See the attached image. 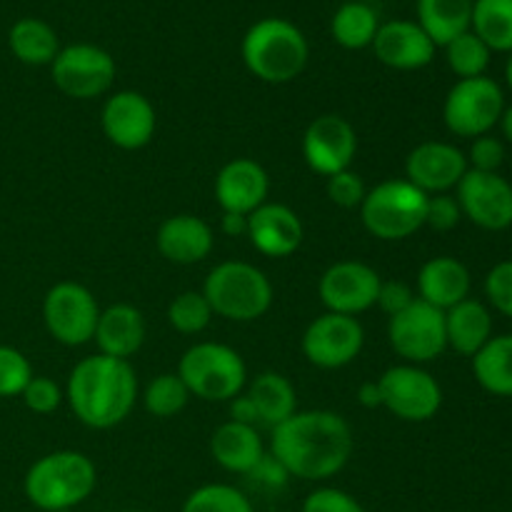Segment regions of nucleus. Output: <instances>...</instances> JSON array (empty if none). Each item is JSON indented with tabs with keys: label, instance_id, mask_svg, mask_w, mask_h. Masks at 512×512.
<instances>
[{
	"label": "nucleus",
	"instance_id": "nucleus-1",
	"mask_svg": "<svg viewBox=\"0 0 512 512\" xmlns=\"http://www.w3.org/2000/svg\"><path fill=\"white\" fill-rule=\"evenodd\" d=\"M270 433V455L290 478L323 483L335 478L353 458V430L333 410H298Z\"/></svg>",
	"mask_w": 512,
	"mask_h": 512
},
{
	"label": "nucleus",
	"instance_id": "nucleus-2",
	"mask_svg": "<svg viewBox=\"0 0 512 512\" xmlns=\"http://www.w3.org/2000/svg\"><path fill=\"white\" fill-rule=\"evenodd\" d=\"M65 400L80 423L93 430H110L133 413L138 375L130 360L90 355L70 370Z\"/></svg>",
	"mask_w": 512,
	"mask_h": 512
},
{
	"label": "nucleus",
	"instance_id": "nucleus-3",
	"mask_svg": "<svg viewBox=\"0 0 512 512\" xmlns=\"http://www.w3.org/2000/svg\"><path fill=\"white\" fill-rule=\"evenodd\" d=\"M98 470L78 450H55L28 468L23 480L25 498L43 512H68L93 495Z\"/></svg>",
	"mask_w": 512,
	"mask_h": 512
},
{
	"label": "nucleus",
	"instance_id": "nucleus-4",
	"mask_svg": "<svg viewBox=\"0 0 512 512\" xmlns=\"http://www.w3.org/2000/svg\"><path fill=\"white\" fill-rule=\"evenodd\" d=\"M243 63L258 80L283 85L298 78L308 65V40L303 30L285 18H263L245 33Z\"/></svg>",
	"mask_w": 512,
	"mask_h": 512
},
{
	"label": "nucleus",
	"instance_id": "nucleus-5",
	"mask_svg": "<svg viewBox=\"0 0 512 512\" xmlns=\"http://www.w3.org/2000/svg\"><path fill=\"white\" fill-rule=\"evenodd\" d=\"M213 315L233 323H253L273 305V283L255 265L243 260H225L205 278L203 290Z\"/></svg>",
	"mask_w": 512,
	"mask_h": 512
},
{
	"label": "nucleus",
	"instance_id": "nucleus-6",
	"mask_svg": "<svg viewBox=\"0 0 512 512\" xmlns=\"http://www.w3.org/2000/svg\"><path fill=\"white\" fill-rule=\"evenodd\" d=\"M428 198L405 178H390L368 190L360 205V220L373 238L393 243L418 233L425 225Z\"/></svg>",
	"mask_w": 512,
	"mask_h": 512
},
{
	"label": "nucleus",
	"instance_id": "nucleus-7",
	"mask_svg": "<svg viewBox=\"0 0 512 512\" xmlns=\"http://www.w3.org/2000/svg\"><path fill=\"white\" fill-rule=\"evenodd\" d=\"M178 375L190 395L205 403H230L248 383L245 360L238 350L223 343H195L185 350Z\"/></svg>",
	"mask_w": 512,
	"mask_h": 512
},
{
	"label": "nucleus",
	"instance_id": "nucleus-8",
	"mask_svg": "<svg viewBox=\"0 0 512 512\" xmlns=\"http://www.w3.org/2000/svg\"><path fill=\"white\" fill-rule=\"evenodd\" d=\"M505 110V98L493 78L458 80L450 88L443 105V120L448 130L460 138H480L488 135L500 123Z\"/></svg>",
	"mask_w": 512,
	"mask_h": 512
},
{
	"label": "nucleus",
	"instance_id": "nucleus-9",
	"mask_svg": "<svg viewBox=\"0 0 512 512\" xmlns=\"http://www.w3.org/2000/svg\"><path fill=\"white\" fill-rule=\"evenodd\" d=\"M115 58L100 45L73 43L60 48L50 63L55 88L73 100H93L108 93L115 83Z\"/></svg>",
	"mask_w": 512,
	"mask_h": 512
},
{
	"label": "nucleus",
	"instance_id": "nucleus-10",
	"mask_svg": "<svg viewBox=\"0 0 512 512\" xmlns=\"http://www.w3.org/2000/svg\"><path fill=\"white\" fill-rule=\"evenodd\" d=\"M378 388L383 408L405 423H428L443 405L440 383L420 365H393L378 378Z\"/></svg>",
	"mask_w": 512,
	"mask_h": 512
},
{
	"label": "nucleus",
	"instance_id": "nucleus-11",
	"mask_svg": "<svg viewBox=\"0 0 512 512\" xmlns=\"http://www.w3.org/2000/svg\"><path fill=\"white\" fill-rule=\"evenodd\" d=\"M100 308L95 295L85 285L75 280L55 283L45 293L43 300V320L48 333L68 348H80L90 343L98 325Z\"/></svg>",
	"mask_w": 512,
	"mask_h": 512
},
{
	"label": "nucleus",
	"instance_id": "nucleus-12",
	"mask_svg": "<svg viewBox=\"0 0 512 512\" xmlns=\"http://www.w3.org/2000/svg\"><path fill=\"white\" fill-rule=\"evenodd\" d=\"M390 348L410 365H423L440 358L448 348L445 335V310L415 298L403 313L388 323Z\"/></svg>",
	"mask_w": 512,
	"mask_h": 512
},
{
	"label": "nucleus",
	"instance_id": "nucleus-13",
	"mask_svg": "<svg viewBox=\"0 0 512 512\" xmlns=\"http://www.w3.org/2000/svg\"><path fill=\"white\" fill-rule=\"evenodd\" d=\"M365 345V330L358 318L340 313H323L305 328L303 355L310 365L323 370H340L353 363Z\"/></svg>",
	"mask_w": 512,
	"mask_h": 512
},
{
	"label": "nucleus",
	"instance_id": "nucleus-14",
	"mask_svg": "<svg viewBox=\"0 0 512 512\" xmlns=\"http://www.w3.org/2000/svg\"><path fill=\"white\" fill-rule=\"evenodd\" d=\"M380 283H383V278L368 263L338 260V263H333L320 275V303L325 305L328 313L355 318V315L365 313V310H370L378 303Z\"/></svg>",
	"mask_w": 512,
	"mask_h": 512
},
{
	"label": "nucleus",
	"instance_id": "nucleus-15",
	"mask_svg": "<svg viewBox=\"0 0 512 512\" xmlns=\"http://www.w3.org/2000/svg\"><path fill=\"white\" fill-rule=\"evenodd\" d=\"M460 210L470 223L483 230H505L512 225V185L500 173L470 170L458 183Z\"/></svg>",
	"mask_w": 512,
	"mask_h": 512
},
{
	"label": "nucleus",
	"instance_id": "nucleus-16",
	"mask_svg": "<svg viewBox=\"0 0 512 512\" xmlns=\"http://www.w3.org/2000/svg\"><path fill=\"white\" fill-rule=\"evenodd\" d=\"M358 153V135L343 115L325 113L318 115L305 128L303 158L313 173L330 178L350 168Z\"/></svg>",
	"mask_w": 512,
	"mask_h": 512
},
{
	"label": "nucleus",
	"instance_id": "nucleus-17",
	"mask_svg": "<svg viewBox=\"0 0 512 512\" xmlns=\"http://www.w3.org/2000/svg\"><path fill=\"white\" fill-rule=\"evenodd\" d=\"M100 128L105 138L120 150H140L153 140L158 115L153 103L138 90H118L100 110Z\"/></svg>",
	"mask_w": 512,
	"mask_h": 512
},
{
	"label": "nucleus",
	"instance_id": "nucleus-18",
	"mask_svg": "<svg viewBox=\"0 0 512 512\" xmlns=\"http://www.w3.org/2000/svg\"><path fill=\"white\" fill-rule=\"evenodd\" d=\"M465 173H468V158L463 150L440 140L415 145L405 160V180L425 195H443L458 188Z\"/></svg>",
	"mask_w": 512,
	"mask_h": 512
},
{
	"label": "nucleus",
	"instance_id": "nucleus-19",
	"mask_svg": "<svg viewBox=\"0 0 512 512\" xmlns=\"http://www.w3.org/2000/svg\"><path fill=\"white\" fill-rule=\"evenodd\" d=\"M270 178L253 158H233L215 175V200L223 213L250 215L268 203Z\"/></svg>",
	"mask_w": 512,
	"mask_h": 512
},
{
	"label": "nucleus",
	"instance_id": "nucleus-20",
	"mask_svg": "<svg viewBox=\"0 0 512 512\" xmlns=\"http://www.w3.org/2000/svg\"><path fill=\"white\" fill-rule=\"evenodd\" d=\"M303 238V220L288 205L263 203L248 215V240L268 258H288L303 245Z\"/></svg>",
	"mask_w": 512,
	"mask_h": 512
},
{
	"label": "nucleus",
	"instance_id": "nucleus-21",
	"mask_svg": "<svg viewBox=\"0 0 512 512\" xmlns=\"http://www.w3.org/2000/svg\"><path fill=\"white\" fill-rule=\"evenodd\" d=\"M373 53L393 70H420L435 58V43L413 20H388L375 33Z\"/></svg>",
	"mask_w": 512,
	"mask_h": 512
},
{
	"label": "nucleus",
	"instance_id": "nucleus-22",
	"mask_svg": "<svg viewBox=\"0 0 512 512\" xmlns=\"http://www.w3.org/2000/svg\"><path fill=\"white\" fill-rule=\"evenodd\" d=\"M155 245L165 260L175 265L203 263L213 253V228L203 218L190 213L170 215L155 233Z\"/></svg>",
	"mask_w": 512,
	"mask_h": 512
},
{
	"label": "nucleus",
	"instance_id": "nucleus-23",
	"mask_svg": "<svg viewBox=\"0 0 512 512\" xmlns=\"http://www.w3.org/2000/svg\"><path fill=\"white\" fill-rule=\"evenodd\" d=\"M93 340L100 355L130 360L145 343V318L135 305L115 303L100 310Z\"/></svg>",
	"mask_w": 512,
	"mask_h": 512
},
{
	"label": "nucleus",
	"instance_id": "nucleus-24",
	"mask_svg": "<svg viewBox=\"0 0 512 512\" xmlns=\"http://www.w3.org/2000/svg\"><path fill=\"white\" fill-rule=\"evenodd\" d=\"M470 295V270L450 255L430 258L418 273V298L450 310Z\"/></svg>",
	"mask_w": 512,
	"mask_h": 512
},
{
	"label": "nucleus",
	"instance_id": "nucleus-25",
	"mask_svg": "<svg viewBox=\"0 0 512 512\" xmlns=\"http://www.w3.org/2000/svg\"><path fill=\"white\" fill-rule=\"evenodd\" d=\"M210 455L228 473L248 475L263 460L265 445L253 425L228 420L210 438Z\"/></svg>",
	"mask_w": 512,
	"mask_h": 512
},
{
	"label": "nucleus",
	"instance_id": "nucleus-26",
	"mask_svg": "<svg viewBox=\"0 0 512 512\" xmlns=\"http://www.w3.org/2000/svg\"><path fill=\"white\" fill-rule=\"evenodd\" d=\"M445 335L448 348L473 358L493 338V318L480 300L465 298L463 303L445 310Z\"/></svg>",
	"mask_w": 512,
	"mask_h": 512
},
{
	"label": "nucleus",
	"instance_id": "nucleus-27",
	"mask_svg": "<svg viewBox=\"0 0 512 512\" xmlns=\"http://www.w3.org/2000/svg\"><path fill=\"white\" fill-rule=\"evenodd\" d=\"M475 0H418V25L428 33L435 48L468 33Z\"/></svg>",
	"mask_w": 512,
	"mask_h": 512
},
{
	"label": "nucleus",
	"instance_id": "nucleus-28",
	"mask_svg": "<svg viewBox=\"0 0 512 512\" xmlns=\"http://www.w3.org/2000/svg\"><path fill=\"white\" fill-rule=\"evenodd\" d=\"M248 398L253 400L255 410H258V420L263 425H268L270 430L275 425L285 423L290 415L298 413V395H295L293 383H290L285 375L273 373H260L253 380L248 390Z\"/></svg>",
	"mask_w": 512,
	"mask_h": 512
},
{
	"label": "nucleus",
	"instance_id": "nucleus-29",
	"mask_svg": "<svg viewBox=\"0 0 512 512\" xmlns=\"http://www.w3.org/2000/svg\"><path fill=\"white\" fill-rule=\"evenodd\" d=\"M473 375L488 393L512 398V335L490 338L473 355Z\"/></svg>",
	"mask_w": 512,
	"mask_h": 512
},
{
	"label": "nucleus",
	"instance_id": "nucleus-30",
	"mask_svg": "<svg viewBox=\"0 0 512 512\" xmlns=\"http://www.w3.org/2000/svg\"><path fill=\"white\" fill-rule=\"evenodd\" d=\"M8 48L20 63L50 65L60 53L58 33L40 18H20L8 33Z\"/></svg>",
	"mask_w": 512,
	"mask_h": 512
},
{
	"label": "nucleus",
	"instance_id": "nucleus-31",
	"mask_svg": "<svg viewBox=\"0 0 512 512\" xmlns=\"http://www.w3.org/2000/svg\"><path fill=\"white\" fill-rule=\"evenodd\" d=\"M378 28V13L368 3H360V0L343 3L335 10L333 20H330L333 40L345 50H363L368 45H373Z\"/></svg>",
	"mask_w": 512,
	"mask_h": 512
},
{
	"label": "nucleus",
	"instance_id": "nucleus-32",
	"mask_svg": "<svg viewBox=\"0 0 512 512\" xmlns=\"http://www.w3.org/2000/svg\"><path fill=\"white\" fill-rule=\"evenodd\" d=\"M470 30L490 53H512V0H475Z\"/></svg>",
	"mask_w": 512,
	"mask_h": 512
},
{
	"label": "nucleus",
	"instance_id": "nucleus-33",
	"mask_svg": "<svg viewBox=\"0 0 512 512\" xmlns=\"http://www.w3.org/2000/svg\"><path fill=\"white\" fill-rule=\"evenodd\" d=\"M193 398L178 373H163L148 383L143 393V405L153 418H175L183 413L188 400Z\"/></svg>",
	"mask_w": 512,
	"mask_h": 512
},
{
	"label": "nucleus",
	"instance_id": "nucleus-34",
	"mask_svg": "<svg viewBox=\"0 0 512 512\" xmlns=\"http://www.w3.org/2000/svg\"><path fill=\"white\" fill-rule=\"evenodd\" d=\"M180 512H255L243 490L225 483L200 485L185 498Z\"/></svg>",
	"mask_w": 512,
	"mask_h": 512
},
{
	"label": "nucleus",
	"instance_id": "nucleus-35",
	"mask_svg": "<svg viewBox=\"0 0 512 512\" xmlns=\"http://www.w3.org/2000/svg\"><path fill=\"white\" fill-rule=\"evenodd\" d=\"M445 55H448L450 70H453L460 80H468L485 75V70H488L490 65V55L493 53H490L488 45H485L473 30H468V33L458 35V38L450 40V43L445 45Z\"/></svg>",
	"mask_w": 512,
	"mask_h": 512
},
{
	"label": "nucleus",
	"instance_id": "nucleus-36",
	"mask_svg": "<svg viewBox=\"0 0 512 512\" xmlns=\"http://www.w3.org/2000/svg\"><path fill=\"white\" fill-rule=\"evenodd\" d=\"M213 320V308L208 305L203 293L195 290H185V293L175 295L168 305V323L170 328L178 330L183 335H198Z\"/></svg>",
	"mask_w": 512,
	"mask_h": 512
},
{
	"label": "nucleus",
	"instance_id": "nucleus-37",
	"mask_svg": "<svg viewBox=\"0 0 512 512\" xmlns=\"http://www.w3.org/2000/svg\"><path fill=\"white\" fill-rule=\"evenodd\" d=\"M33 378L30 360L10 345H0V398L23 395L25 385Z\"/></svg>",
	"mask_w": 512,
	"mask_h": 512
},
{
	"label": "nucleus",
	"instance_id": "nucleus-38",
	"mask_svg": "<svg viewBox=\"0 0 512 512\" xmlns=\"http://www.w3.org/2000/svg\"><path fill=\"white\" fill-rule=\"evenodd\" d=\"M20 398H23L25 408L33 410V413L50 415L60 408L65 393L53 378H45V375H33V378H30V383L25 385V390Z\"/></svg>",
	"mask_w": 512,
	"mask_h": 512
},
{
	"label": "nucleus",
	"instance_id": "nucleus-39",
	"mask_svg": "<svg viewBox=\"0 0 512 512\" xmlns=\"http://www.w3.org/2000/svg\"><path fill=\"white\" fill-rule=\"evenodd\" d=\"M328 185H325V190H328V198L333 200L338 208H345V210H353V208H360L365 200V195H368V188H365L363 178H360L358 173H353V170H343V173H335L330 175Z\"/></svg>",
	"mask_w": 512,
	"mask_h": 512
},
{
	"label": "nucleus",
	"instance_id": "nucleus-40",
	"mask_svg": "<svg viewBox=\"0 0 512 512\" xmlns=\"http://www.w3.org/2000/svg\"><path fill=\"white\" fill-rule=\"evenodd\" d=\"M485 295L498 313L512 318V260L495 265L485 278Z\"/></svg>",
	"mask_w": 512,
	"mask_h": 512
},
{
	"label": "nucleus",
	"instance_id": "nucleus-41",
	"mask_svg": "<svg viewBox=\"0 0 512 512\" xmlns=\"http://www.w3.org/2000/svg\"><path fill=\"white\" fill-rule=\"evenodd\" d=\"M300 512H368L350 493L340 488H318L305 498Z\"/></svg>",
	"mask_w": 512,
	"mask_h": 512
},
{
	"label": "nucleus",
	"instance_id": "nucleus-42",
	"mask_svg": "<svg viewBox=\"0 0 512 512\" xmlns=\"http://www.w3.org/2000/svg\"><path fill=\"white\" fill-rule=\"evenodd\" d=\"M468 163L473 165L470 170H480V173H498L500 165L505 163L503 140L493 138V135H480V138H475L473 145H470Z\"/></svg>",
	"mask_w": 512,
	"mask_h": 512
},
{
	"label": "nucleus",
	"instance_id": "nucleus-43",
	"mask_svg": "<svg viewBox=\"0 0 512 512\" xmlns=\"http://www.w3.org/2000/svg\"><path fill=\"white\" fill-rule=\"evenodd\" d=\"M460 218H463V210H460L458 200L453 195H430L428 210H425V225L445 233V230H453L460 223Z\"/></svg>",
	"mask_w": 512,
	"mask_h": 512
},
{
	"label": "nucleus",
	"instance_id": "nucleus-44",
	"mask_svg": "<svg viewBox=\"0 0 512 512\" xmlns=\"http://www.w3.org/2000/svg\"><path fill=\"white\" fill-rule=\"evenodd\" d=\"M413 300L415 295L408 283H403V280H383L378 290V303L375 305H378L388 318H393V315L403 313Z\"/></svg>",
	"mask_w": 512,
	"mask_h": 512
},
{
	"label": "nucleus",
	"instance_id": "nucleus-45",
	"mask_svg": "<svg viewBox=\"0 0 512 512\" xmlns=\"http://www.w3.org/2000/svg\"><path fill=\"white\" fill-rule=\"evenodd\" d=\"M248 478L265 490H280L288 485L290 475H288V470H285L283 465L273 458V455L265 453L263 460H260L253 470H250Z\"/></svg>",
	"mask_w": 512,
	"mask_h": 512
},
{
	"label": "nucleus",
	"instance_id": "nucleus-46",
	"mask_svg": "<svg viewBox=\"0 0 512 512\" xmlns=\"http://www.w3.org/2000/svg\"><path fill=\"white\" fill-rule=\"evenodd\" d=\"M230 420H233V423L253 425V428H255V423H260L258 410H255L253 400L248 398V393H245V395L240 393V395H235L233 400H230Z\"/></svg>",
	"mask_w": 512,
	"mask_h": 512
},
{
	"label": "nucleus",
	"instance_id": "nucleus-47",
	"mask_svg": "<svg viewBox=\"0 0 512 512\" xmlns=\"http://www.w3.org/2000/svg\"><path fill=\"white\" fill-rule=\"evenodd\" d=\"M220 228H223V233L230 235V238H235V235H245V238H248V215L223 213Z\"/></svg>",
	"mask_w": 512,
	"mask_h": 512
},
{
	"label": "nucleus",
	"instance_id": "nucleus-48",
	"mask_svg": "<svg viewBox=\"0 0 512 512\" xmlns=\"http://www.w3.org/2000/svg\"><path fill=\"white\" fill-rule=\"evenodd\" d=\"M358 400H360V405H363V408H383V400H380L378 380H370V383L360 385Z\"/></svg>",
	"mask_w": 512,
	"mask_h": 512
},
{
	"label": "nucleus",
	"instance_id": "nucleus-49",
	"mask_svg": "<svg viewBox=\"0 0 512 512\" xmlns=\"http://www.w3.org/2000/svg\"><path fill=\"white\" fill-rule=\"evenodd\" d=\"M500 125H503L505 138H508L510 143H512V105H510V108L503 110V118H500Z\"/></svg>",
	"mask_w": 512,
	"mask_h": 512
},
{
	"label": "nucleus",
	"instance_id": "nucleus-50",
	"mask_svg": "<svg viewBox=\"0 0 512 512\" xmlns=\"http://www.w3.org/2000/svg\"><path fill=\"white\" fill-rule=\"evenodd\" d=\"M505 78H508V85H510V90H512V53H510V58H508V65H505Z\"/></svg>",
	"mask_w": 512,
	"mask_h": 512
},
{
	"label": "nucleus",
	"instance_id": "nucleus-51",
	"mask_svg": "<svg viewBox=\"0 0 512 512\" xmlns=\"http://www.w3.org/2000/svg\"><path fill=\"white\" fill-rule=\"evenodd\" d=\"M123 512H140V510H123Z\"/></svg>",
	"mask_w": 512,
	"mask_h": 512
}]
</instances>
